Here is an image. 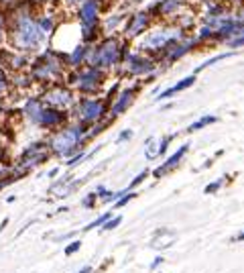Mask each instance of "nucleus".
I'll list each match as a JSON object with an SVG mask.
<instances>
[{"label":"nucleus","mask_w":244,"mask_h":273,"mask_svg":"<svg viewBox=\"0 0 244 273\" xmlns=\"http://www.w3.org/2000/svg\"><path fill=\"white\" fill-rule=\"evenodd\" d=\"M10 39L12 45L22 53V51H35L43 45L45 33L39 29L37 21L30 19L28 13H18L14 17V25L10 29Z\"/></svg>","instance_id":"1"},{"label":"nucleus","mask_w":244,"mask_h":273,"mask_svg":"<svg viewBox=\"0 0 244 273\" xmlns=\"http://www.w3.org/2000/svg\"><path fill=\"white\" fill-rule=\"evenodd\" d=\"M84 133H86V129L82 125H72V127H66L64 131H59L57 135H53V139H51L53 153H57L61 157L72 155L74 151L80 149Z\"/></svg>","instance_id":"2"},{"label":"nucleus","mask_w":244,"mask_h":273,"mask_svg":"<svg viewBox=\"0 0 244 273\" xmlns=\"http://www.w3.org/2000/svg\"><path fill=\"white\" fill-rule=\"evenodd\" d=\"M118 59H120L118 39H106L100 43V47H96L94 57L90 59V64L94 68H112L114 64H118Z\"/></svg>","instance_id":"3"},{"label":"nucleus","mask_w":244,"mask_h":273,"mask_svg":"<svg viewBox=\"0 0 244 273\" xmlns=\"http://www.w3.org/2000/svg\"><path fill=\"white\" fill-rule=\"evenodd\" d=\"M47 159V151H45V145L43 143H33L28 145L24 151H22V157H20V165H18V171H28L37 167L39 163H43Z\"/></svg>","instance_id":"4"},{"label":"nucleus","mask_w":244,"mask_h":273,"mask_svg":"<svg viewBox=\"0 0 244 273\" xmlns=\"http://www.w3.org/2000/svg\"><path fill=\"white\" fill-rule=\"evenodd\" d=\"M102 82V72L100 68H88L80 74H72V84H76L82 92H94Z\"/></svg>","instance_id":"5"},{"label":"nucleus","mask_w":244,"mask_h":273,"mask_svg":"<svg viewBox=\"0 0 244 273\" xmlns=\"http://www.w3.org/2000/svg\"><path fill=\"white\" fill-rule=\"evenodd\" d=\"M80 21H82V35L84 39H92V29L98 23V0H84L82 11H80Z\"/></svg>","instance_id":"6"},{"label":"nucleus","mask_w":244,"mask_h":273,"mask_svg":"<svg viewBox=\"0 0 244 273\" xmlns=\"http://www.w3.org/2000/svg\"><path fill=\"white\" fill-rule=\"evenodd\" d=\"M80 118H82V123H96V120H100L106 112V104L102 100H96V98H84L80 102Z\"/></svg>","instance_id":"7"},{"label":"nucleus","mask_w":244,"mask_h":273,"mask_svg":"<svg viewBox=\"0 0 244 273\" xmlns=\"http://www.w3.org/2000/svg\"><path fill=\"white\" fill-rule=\"evenodd\" d=\"M57 76H59V62L57 59H51V53H45L33 66V78L35 80H53Z\"/></svg>","instance_id":"8"},{"label":"nucleus","mask_w":244,"mask_h":273,"mask_svg":"<svg viewBox=\"0 0 244 273\" xmlns=\"http://www.w3.org/2000/svg\"><path fill=\"white\" fill-rule=\"evenodd\" d=\"M51 108H57V110H64V108H68V106H72L74 104V94L70 92L68 88H51L49 92L45 94V98H43Z\"/></svg>","instance_id":"9"},{"label":"nucleus","mask_w":244,"mask_h":273,"mask_svg":"<svg viewBox=\"0 0 244 273\" xmlns=\"http://www.w3.org/2000/svg\"><path fill=\"white\" fill-rule=\"evenodd\" d=\"M181 33L179 31H152V33H148L146 37H144V41H142V49H163L169 41H173V39H177Z\"/></svg>","instance_id":"10"},{"label":"nucleus","mask_w":244,"mask_h":273,"mask_svg":"<svg viewBox=\"0 0 244 273\" xmlns=\"http://www.w3.org/2000/svg\"><path fill=\"white\" fill-rule=\"evenodd\" d=\"M64 120H66V116H64V112H61V110H57V108H43V112L39 114V118H37L35 125L45 127V129H51V127L61 125Z\"/></svg>","instance_id":"11"},{"label":"nucleus","mask_w":244,"mask_h":273,"mask_svg":"<svg viewBox=\"0 0 244 273\" xmlns=\"http://www.w3.org/2000/svg\"><path fill=\"white\" fill-rule=\"evenodd\" d=\"M126 68H128V72L132 74V76H142V74H148V72H152V62H148V59H142V57H138V55H128V59H126Z\"/></svg>","instance_id":"12"},{"label":"nucleus","mask_w":244,"mask_h":273,"mask_svg":"<svg viewBox=\"0 0 244 273\" xmlns=\"http://www.w3.org/2000/svg\"><path fill=\"white\" fill-rule=\"evenodd\" d=\"M146 27H148V15H146V13H136V15H132L130 21H128V25H126V29H124L126 37H134V35L142 33Z\"/></svg>","instance_id":"13"},{"label":"nucleus","mask_w":244,"mask_h":273,"mask_svg":"<svg viewBox=\"0 0 244 273\" xmlns=\"http://www.w3.org/2000/svg\"><path fill=\"white\" fill-rule=\"evenodd\" d=\"M134 92H136V88H128V90H124V92L118 94L116 102L112 104V116L122 114V112H124V110L130 106V102L134 100Z\"/></svg>","instance_id":"14"},{"label":"nucleus","mask_w":244,"mask_h":273,"mask_svg":"<svg viewBox=\"0 0 244 273\" xmlns=\"http://www.w3.org/2000/svg\"><path fill=\"white\" fill-rule=\"evenodd\" d=\"M186 153H188V145L179 147V149L175 151V153H173V155H171V157H169V159H167V161H165V163H163L161 167H157L155 171H152V175H155V177H161V175H165V173H167L169 169H173V167H175V165H177V163L181 161V157L186 155Z\"/></svg>","instance_id":"15"},{"label":"nucleus","mask_w":244,"mask_h":273,"mask_svg":"<svg viewBox=\"0 0 244 273\" xmlns=\"http://www.w3.org/2000/svg\"><path fill=\"white\" fill-rule=\"evenodd\" d=\"M173 240H175V232H171L167 228H161V230L155 232V236H152L150 247L152 249H167L169 245H173Z\"/></svg>","instance_id":"16"},{"label":"nucleus","mask_w":244,"mask_h":273,"mask_svg":"<svg viewBox=\"0 0 244 273\" xmlns=\"http://www.w3.org/2000/svg\"><path fill=\"white\" fill-rule=\"evenodd\" d=\"M43 102L39 100V98H28L26 102H24V114H26V118L28 120H33V123H37V118H39V114L43 112Z\"/></svg>","instance_id":"17"},{"label":"nucleus","mask_w":244,"mask_h":273,"mask_svg":"<svg viewBox=\"0 0 244 273\" xmlns=\"http://www.w3.org/2000/svg\"><path fill=\"white\" fill-rule=\"evenodd\" d=\"M194 82H196V78H194V76H188V78H183V80H181L179 84H175L173 88H169V90H165V92H163L161 96H157V98H159V100H165V98H171V96H173L175 92H181V90H186V88H190V86H192Z\"/></svg>","instance_id":"18"},{"label":"nucleus","mask_w":244,"mask_h":273,"mask_svg":"<svg viewBox=\"0 0 244 273\" xmlns=\"http://www.w3.org/2000/svg\"><path fill=\"white\" fill-rule=\"evenodd\" d=\"M26 64H28V59H26L22 53H18V55L8 53V66H10L12 70H22Z\"/></svg>","instance_id":"19"},{"label":"nucleus","mask_w":244,"mask_h":273,"mask_svg":"<svg viewBox=\"0 0 244 273\" xmlns=\"http://www.w3.org/2000/svg\"><path fill=\"white\" fill-rule=\"evenodd\" d=\"M86 53H88V47H86V45H78L76 51L70 55V64H72V66H80V64L84 62Z\"/></svg>","instance_id":"20"},{"label":"nucleus","mask_w":244,"mask_h":273,"mask_svg":"<svg viewBox=\"0 0 244 273\" xmlns=\"http://www.w3.org/2000/svg\"><path fill=\"white\" fill-rule=\"evenodd\" d=\"M144 155H146V159H155L157 155H159V147H157V141L155 139H146V143H144Z\"/></svg>","instance_id":"21"},{"label":"nucleus","mask_w":244,"mask_h":273,"mask_svg":"<svg viewBox=\"0 0 244 273\" xmlns=\"http://www.w3.org/2000/svg\"><path fill=\"white\" fill-rule=\"evenodd\" d=\"M177 7H179V0H163L157 7V11H159V15H171V13H175Z\"/></svg>","instance_id":"22"},{"label":"nucleus","mask_w":244,"mask_h":273,"mask_svg":"<svg viewBox=\"0 0 244 273\" xmlns=\"http://www.w3.org/2000/svg\"><path fill=\"white\" fill-rule=\"evenodd\" d=\"M212 123H216V116H204V118L198 120V123H194L188 131H200V129H204L206 125H212Z\"/></svg>","instance_id":"23"},{"label":"nucleus","mask_w":244,"mask_h":273,"mask_svg":"<svg viewBox=\"0 0 244 273\" xmlns=\"http://www.w3.org/2000/svg\"><path fill=\"white\" fill-rule=\"evenodd\" d=\"M39 29H41V31L45 33V35H49L51 31H53V19H49V17H45V19H41L39 23Z\"/></svg>","instance_id":"24"},{"label":"nucleus","mask_w":244,"mask_h":273,"mask_svg":"<svg viewBox=\"0 0 244 273\" xmlns=\"http://www.w3.org/2000/svg\"><path fill=\"white\" fill-rule=\"evenodd\" d=\"M108 218H110V212H106V214H102V216H100V218H96L94 222H90L88 226H84V230H92V228H96V226H102Z\"/></svg>","instance_id":"25"},{"label":"nucleus","mask_w":244,"mask_h":273,"mask_svg":"<svg viewBox=\"0 0 244 273\" xmlns=\"http://www.w3.org/2000/svg\"><path fill=\"white\" fill-rule=\"evenodd\" d=\"M120 222H122V216H114V218L110 216V218H108V220L102 224V228H104V230H112V228H116Z\"/></svg>","instance_id":"26"},{"label":"nucleus","mask_w":244,"mask_h":273,"mask_svg":"<svg viewBox=\"0 0 244 273\" xmlns=\"http://www.w3.org/2000/svg\"><path fill=\"white\" fill-rule=\"evenodd\" d=\"M134 198V194L132 192H124V196H120L118 200H116V208H122V206H126L130 200Z\"/></svg>","instance_id":"27"},{"label":"nucleus","mask_w":244,"mask_h":273,"mask_svg":"<svg viewBox=\"0 0 244 273\" xmlns=\"http://www.w3.org/2000/svg\"><path fill=\"white\" fill-rule=\"evenodd\" d=\"M190 45H192V43H188V45H179V47H177V49H175L173 53H169V59H171V62H173V59H177V57H181L183 53H186V51L190 49Z\"/></svg>","instance_id":"28"},{"label":"nucleus","mask_w":244,"mask_h":273,"mask_svg":"<svg viewBox=\"0 0 244 273\" xmlns=\"http://www.w3.org/2000/svg\"><path fill=\"white\" fill-rule=\"evenodd\" d=\"M226 57H230V53H224V55H218V57H212V59H208L206 64H202L200 68H198V72H202L204 68H208V66H212V64H216V62H220V59H226Z\"/></svg>","instance_id":"29"},{"label":"nucleus","mask_w":244,"mask_h":273,"mask_svg":"<svg viewBox=\"0 0 244 273\" xmlns=\"http://www.w3.org/2000/svg\"><path fill=\"white\" fill-rule=\"evenodd\" d=\"M96 194H88L84 200H82V206H86V208H94V204H96Z\"/></svg>","instance_id":"30"},{"label":"nucleus","mask_w":244,"mask_h":273,"mask_svg":"<svg viewBox=\"0 0 244 273\" xmlns=\"http://www.w3.org/2000/svg\"><path fill=\"white\" fill-rule=\"evenodd\" d=\"M80 247H82V240H74L72 245H68V247H66V255H74V253H78V251H80Z\"/></svg>","instance_id":"31"},{"label":"nucleus","mask_w":244,"mask_h":273,"mask_svg":"<svg viewBox=\"0 0 244 273\" xmlns=\"http://www.w3.org/2000/svg\"><path fill=\"white\" fill-rule=\"evenodd\" d=\"M146 175H148V171H146V169H144V171H140V173H138V175H136V177H134V179L130 181V186H128V190H132L134 186H138V184H140V181H142V179H144Z\"/></svg>","instance_id":"32"},{"label":"nucleus","mask_w":244,"mask_h":273,"mask_svg":"<svg viewBox=\"0 0 244 273\" xmlns=\"http://www.w3.org/2000/svg\"><path fill=\"white\" fill-rule=\"evenodd\" d=\"M84 157H86V153H82V151H80V153H76V155L68 161V165H70V167H76L78 163H82V159H84Z\"/></svg>","instance_id":"33"},{"label":"nucleus","mask_w":244,"mask_h":273,"mask_svg":"<svg viewBox=\"0 0 244 273\" xmlns=\"http://www.w3.org/2000/svg\"><path fill=\"white\" fill-rule=\"evenodd\" d=\"M6 88H8V82H6V76L0 72V96H2L6 92Z\"/></svg>","instance_id":"34"},{"label":"nucleus","mask_w":244,"mask_h":273,"mask_svg":"<svg viewBox=\"0 0 244 273\" xmlns=\"http://www.w3.org/2000/svg\"><path fill=\"white\" fill-rule=\"evenodd\" d=\"M169 141H171V137H165V139L161 141V145H159V155H163L165 151H167V145H169Z\"/></svg>","instance_id":"35"},{"label":"nucleus","mask_w":244,"mask_h":273,"mask_svg":"<svg viewBox=\"0 0 244 273\" xmlns=\"http://www.w3.org/2000/svg\"><path fill=\"white\" fill-rule=\"evenodd\" d=\"M220 186H222V181L218 179V181H214V184H210V186L206 188V192H208V194H212V192H216V190H218Z\"/></svg>","instance_id":"36"},{"label":"nucleus","mask_w":244,"mask_h":273,"mask_svg":"<svg viewBox=\"0 0 244 273\" xmlns=\"http://www.w3.org/2000/svg\"><path fill=\"white\" fill-rule=\"evenodd\" d=\"M132 137V131H124V133H120V137H118V141H128Z\"/></svg>","instance_id":"37"},{"label":"nucleus","mask_w":244,"mask_h":273,"mask_svg":"<svg viewBox=\"0 0 244 273\" xmlns=\"http://www.w3.org/2000/svg\"><path fill=\"white\" fill-rule=\"evenodd\" d=\"M230 45H232V47H240V45H244V37H240V39H232V41H230Z\"/></svg>","instance_id":"38"},{"label":"nucleus","mask_w":244,"mask_h":273,"mask_svg":"<svg viewBox=\"0 0 244 273\" xmlns=\"http://www.w3.org/2000/svg\"><path fill=\"white\" fill-rule=\"evenodd\" d=\"M161 263H163V257H157L155 261H152V263H150V267H152V269H155V267H159Z\"/></svg>","instance_id":"39"},{"label":"nucleus","mask_w":244,"mask_h":273,"mask_svg":"<svg viewBox=\"0 0 244 273\" xmlns=\"http://www.w3.org/2000/svg\"><path fill=\"white\" fill-rule=\"evenodd\" d=\"M78 273H92V267H90V265H86V267H82Z\"/></svg>","instance_id":"40"},{"label":"nucleus","mask_w":244,"mask_h":273,"mask_svg":"<svg viewBox=\"0 0 244 273\" xmlns=\"http://www.w3.org/2000/svg\"><path fill=\"white\" fill-rule=\"evenodd\" d=\"M4 37V27H2V19H0V41H2Z\"/></svg>","instance_id":"41"},{"label":"nucleus","mask_w":244,"mask_h":273,"mask_svg":"<svg viewBox=\"0 0 244 273\" xmlns=\"http://www.w3.org/2000/svg\"><path fill=\"white\" fill-rule=\"evenodd\" d=\"M6 224H8V218H4V220H2V224H0V232L4 230V226H6Z\"/></svg>","instance_id":"42"},{"label":"nucleus","mask_w":244,"mask_h":273,"mask_svg":"<svg viewBox=\"0 0 244 273\" xmlns=\"http://www.w3.org/2000/svg\"><path fill=\"white\" fill-rule=\"evenodd\" d=\"M57 173H59V169H51V171H49V177H55Z\"/></svg>","instance_id":"43"},{"label":"nucleus","mask_w":244,"mask_h":273,"mask_svg":"<svg viewBox=\"0 0 244 273\" xmlns=\"http://www.w3.org/2000/svg\"><path fill=\"white\" fill-rule=\"evenodd\" d=\"M68 3H74V5H78V3H84V0H68Z\"/></svg>","instance_id":"44"},{"label":"nucleus","mask_w":244,"mask_h":273,"mask_svg":"<svg viewBox=\"0 0 244 273\" xmlns=\"http://www.w3.org/2000/svg\"><path fill=\"white\" fill-rule=\"evenodd\" d=\"M0 3H2V5H8V3H12V0H0Z\"/></svg>","instance_id":"45"},{"label":"nucleus","mask_w":244,"mask_h":273,"mask_svg":"<svg viewBox=\"0 0 244 273\" xmlns=\"http://www.w3.org/2000/svg\"><path fill=\"white\" fill-rule=\"evenodd\" d=\"M236 240H244V232H242V234H240V236H238Z\"/></svg>","instance_id":"46"},{"label":"nucleus","mask_w":244,"mask_h":273,"mask_svg":"<svg viewBox=\"0 0 244 273\" xmlns=\"http://www.w3.org/2000/svg\"><path fill=\"white\" fill-rule=\"evenodd\" d=\"M4 184H6V181H0V188H2V186H4Z\"/></svg>","instance_id":"47"}]
</instances>
